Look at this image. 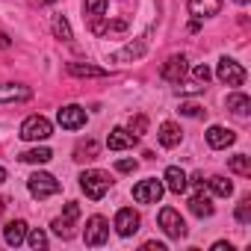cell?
Masks as SVG:
<instances>
[{
	"label": "cell",
	"mask_w": 251,
	"mask_h": 251,
	"mask_svg": "<svg viewBox=\"0 0 251 251\" xmlns=\"http://www.w3.org/2000/svg\"><path fill=\"white\" fill-rule=\"evenodd\" d=\"M213 251H233V248H230V242H216Z\"/></svg>",
	"instance_id": "74e56055"
},
{
	"label": "cell",
	"mask_w": 251,
	"mask_h": 251,
	"mask_svg": "<svg viewBox=\"0 0 251 251\" xmlns=\"http://www.w3.org/2000/svg\"><path fill=\"white\" fill-rule=\"evenodd\" d=\"M207 183H210V189H213L216 195H222V198H227V195H233V183H230L227 177H222V175H216V177H210Z\"/></svg>",
	"instance_id": "cb8c5ba5"
},
{
	"label": "cell",
	"mask_w": 251,
	"mask_h": 251,
	"mask_svg": "<svg viewBox=\"0 0 251 251\" xmlns=\"http://www.w3.org/2000/svg\"><path fill=\"white\" fill-rule=\"evenodd\" d=\"M216 77H219L225 86H242V83H245V68H242L236 59L222 56V59H219V68H216Z\"/></svg>",
	"instance_id": "8992f818"
},
{
	"label": "cell",
	"mask_w": 251,
	"mask_h": 251,
	"mask_svg": "<svg viewBox=\"0 0 251 251\" xmlns=\"http://www.w3.org/2000/svg\"><path fill=\"white\" fill-rule=\"evenodd\" d=\"M160 145H163V148L180 145V127H177L175 121H163V124H160Z\"/></svg>",
	"instance_id": "ac0fdd59"
},
{
	"label": "cell",
	"mask_w": 251,
	"mask_h": 251,
	"mask_svg": "<svg viewBox=\"0 0 251 251\" xmlns=\"http://www.w3.org/2000/svg\"><path fill=\"white\" fill-rule=\"evenodd\" d=\"M186 180H189L192 186H198V189L204 186V175H201V172H195V175H192V177H186Z\"/></svg>",
	"instance_id": "d590c367"
},
{
	"label": "cell",
	"mask_w": 251,
	"mask_h": 251,
	"mask_svg": "<svg viewBox=\"0 0 251 251\" xmlns=\"http://www.w3.org/2000/svg\"><path fill=\"white\" fill-rule=\"evenodd\" d=\"M163 192H166L163 180L148 177V180H139V183L133 186V201H139V204H157V201L163 198Z\"/></svg>",
	"instance_id": "277c9868"
},
{
	"label": "cell",
	"mask_w": 251,
	"mask_h": 251,
	"mask_svg": "<svg viewBox=\"0 0 251 251\" xmlns=\"http://www.w3.org/2000/svg\"><path fill=\"white\" fill-rule=\"evenodd\" d=\"M189 210H192L198 219H210V216H213V201H210V195H204V192L192 195V198H189Z\"/></svg>",
	"instance_id": "d6986e66"
},
{
	"label": "cell",
	"mask_w": 251,
	"mask_h": 251,
	"mask_svg": "<svg viewBox=\"0 0 251 251\" xmlns=\"http://www.w3.org/2000/svg\"><path fill=\"white\" fill-rule=\"evenodd\" d=\"M157 222H160V227L166 230V236H172V239H183V236H186V222L180 219V213H177L175 207H163Z\"/></svg>",
	"instance_id": "5b68a950"
},
{
	"label": "cell",
	"mask_w": 251,
	"mask_h": 251,
	"mask_svg": "<svg viewBox=\"0 0 251 251\" xmlns=\"http://www.w3.org/2000/svg\"><path fill=\"white\" fill-rule=\"evenodd\" d=\"M77 219H80V204H77V201H68V204H65V213H62L59 219H53L50 227H53V233H59L62 239H71V236H74V222H77Z\"/></svg>",
	"instance_id": "52a82bcc"
},
{
	"label": "cell",
	"mask_w": 251,
	"mask_h": 251,
	"mask_svg": "<svg viewBox=\"0 0 251 251\" xmlns=\"http://www.w3.org/2000/svg\"><path fill=\"white\" fill-rule=\"evenodd\" d=\"M227 109H230L233 115L245 118V115L251 112V98H248V95H239V92H233V95H227Z\"/></svg>",
	"instance_id": "44dd1931"
},
{
	"label": "cell",
	"mask_w": 251,
	"mask_h": 251,
	"mask_svg": "<svg viewBox=\"0 0 251 251\" xmlns=\"http://www.w3.org/2000/svg\"><path fill=\"white\" fill-rule=\"evenodd\" d=\"M160 74H163V80H169V83H175V86H177V83L183 80V74H186V56H183V53L169 56V59L163 62Z\"/></svg>",
	"instance_id": "30bf717a"
},
{
	"label": "cell",
	"mask_w": 251,
	"mask_h": 251,
	"mask_svg": "<svg viewBox=\"0 0 251 251\" xmlns=\"http://www.w3.org/2000/svg\"><path fill=\"white\" fill-rule=\"evenodd\" d=\"M24 236H27V222H24V219H12V222H6V227H3V239H6L9 248H18V245L24 242Z\"/></svg>",
	"instance_id": "2e32d148"
},
{
	"label": "cell",
	"mask_w": 251,
	"mask_h": 251,
	"mask_svg": "<svg viewBox=\"0 0 251 251\" xmlns=\"http://www.w3.org/2000/svg\"><path fill=\"white\" fill-rule=\"evenodd\" d=\"M136 139H139V136H133L127 127H115V130L109 133V139H106V148H109V151H124V148H133Z\"/></svg>",
	"instance_id": "9a60e30c"
},
{
	"label": "cell",
	"mask_w": 251,
	"mask_h": 251,
	"mask_svg": "<svg viewBox=\"0 0 251 251\" xmlns=\"http://www.w3.org/2000/svg\"><path fill=\"white\" fill-rule=\"evenodd\" d=\"M53 133V124L45 118V115H30L24 124H21V139L27 142H42Z\"/></svg>",
	"instance_id": "3957f363"
},
{
	"label": "cell",
	"mask_w": 251,
	"mask_h": 251,
	"mask_svg": "<svg viewBox=\"0 0 251 251\" xmlns=\"http://www.w3.org/2000/svg\"><path fill=\"white\" fill-rule=\"evenodd\" d=\"M180 112H183L186 118H201V115H204V109H201L198 103H180Z\"/></svg>",
	"instance_id": "d6a6232c"
},
{
	"label": "cell",
	"mask_w": 251,
	"mask_h": 251,
	"mask_svg": "<svg viewBox=\"0 0 251 251\" xmlns=\"http://www.w3.org/2000/svg\"><path fill=\"white\" fill-rule=\"evenodd\" d=\"M50 148H33V151H24L21 154V163H36V166H45V163H50Z\"/></svg>",
	"instance_id": "603a6c76"
},
{
	"label": "cell",
	"mask_w": 251,
	"mask_h": 251,
	"mask_svg": "<svg viewBox=\"0 0 251 251\" xmlns=\"http://www.w3.org/2000/svg\"><path fill=\"white\" fill-rule=\"evenodd\" d=\"M109 175L106 172H100V169H89V172H83L80 175V189L86 192V198H92V201H100L103 195H106V189H109Z\"/></svg>",
	"instance_id": "6da1fadb"
},
{
	"label": "cell",
	"mask_w": 251,
	"mask_h": 251,
	"mask_svg": "<svg viewBox=\"0 0 251 251\" xmlns=\"http://www.w3.org/2000/svg\"><path fill=\"white\" fill-rule=\"evenodd\" d=\"M83 12L89 18H103L106 15V0H86L83 3Z\"/></svg>",
	"instance_id": "4316f807"
},
{
	"label": "cell",
	"mask_w": 251,
	"mask_h": 251,
	"mask_svg": "<svg viewBox=\"0 0 251 251\" xmlns=\"http://www.w3.org/2000/svg\"><path fill=\"white\" fill-rule=\"evenodd\" d=\"M192 74H195V80H198V83H207V80H210V68H207V65H195V68H192Z\"/></svg>",
	"instance_id": "836d02e7"
},
{
	"label": "cell",
	"mask_w": 251,
	"mask_h": 251,
	"mask_svg": "<svg viewBox=\"0 0 251 251\" xmlns=\"http://www.w3.org/2000/svg\"><path fill=\"white\" fill-rule=\"evenodd\" d=\"M145 130H148V118H145V115L130 118V133H133V136H142Z\"/></svg>",
	"instance_id": "4dcf8cb0"
},
{
	"label": "cell",
	"mask_w": 251,
	"mask_h": 251,
	"mask_svg": "<svg viewBox=\"0 0 251 251\" xmlns=\"http://www.w3.org/2000/svg\"><path fill=\"white\" fill-rule=\"evenodd\" d=\"M3 207H6V201H3V198H0V216H3Z\"/></svg>",
	"instance_id": "60d3db41"
},
{
	"label": "cell",
	"mask_w": 251,
	"mask_h": 251,
	"mask_svg": "<svg viewBox=\"0 0 251 251\" xmlns=\"http://www.w3.org/2000/svg\"><path fill=\"white\" fill-rule=\"evenodd\" d=\"M236 222H239V225H248V222H251V198H242V201L236 204Z\"/></svg>",
	"instance_id": "f546056e"
},
{
	"label": "cell",
	"mask_w": 251,
	"mask_h": 251,
	"mask_svg": "<svg viewBox=\"0 0 251 251\" xmlns=\"http://www.w3.org/2000/svg\"><path fill=\"white\" fill-rule=\"evenodd\" d=\"M115 230H118V236H133L139 230V213L130 210V207L118 210L115 213Z\"/></svg>",
	"instance_id": "8fae6325"
},
{
	"label": "cell",
	"mask_w": 251,
	"mask_h": 251,
	"mask_svg": "<svg viewBox=\"0 0 251 251\" xmlns=\"http://www.w3.org/2000/svg\"><path fill=\"white\" fill-rule=\"evenodd\" d=\"M68 74L71 77H106V68H98L89 62H68Z\"/></svg>",
	"instance_id": "ffe728a7"
},
{
	"label": "cell",
	"mask_w": 251,
	"mask_h": 251,
	"mask_svg": "<svg viewBox=\"0 0 251 251\" xmlns=\"http://www.w3.org/2000/svg\"><path fill=\"white\" fill-rule=\"evenodd\" d=\"M145 39H139L136 45H127V48H121L118 53H112V62H127V59H139L142 53H145Z\"/></svg>",
	"instance_id": "7402d4cb"
},
{
	"label": "cell",
	"mask_w": 251,
	"mask_h": 251,
	"mask_svg": "<svg viewBox=\"0 0 251 251\" xmlns=\"http://www.w3.org/2000/svg\"><path fill=\"white\" fill-rule=\"evenodd\" d=\"M33 89L21 86V83H0V103H18V100H30Z\"/></svg>",
	"instance_id": "7c38bea8"
},
{
	"label": "cell",
	"mask_w": 251,
	"mask_h": 251,
	"mask_svg": "<svg viewBox=\"0 0 251 251\" xmlns=\"http://www.w3.org/2000/svg\"><path fill=\"white\" fill-rule=\"evenodd\" d=\"M27 189H30V195L33 198H39V201H45V198H50V195H56L62 186H59V180L53 177V175H48V172H36L30 180H27Z\"/></svg>",
	"instance_id": "7a4b0ae2"
},
{
	"label": "cell",
	"mask_w": 251,
	"mask_h": 251,
	"mask_svg": "<svg viewBox=\"0 0 251 251\" xmlns=\"http://www.w3.org/2000/svg\"><path fill=\"white\" fill-rule=\"evenodd\" d=\"M9 45H12L9 36H6V33H0V48H9Z\"/></svg>",
	"instance_id": "f35d334b"
},
{
	"label": "cell",
	"mask_w": 251,
	"mask_h": 251,
	"mask_svg": "<svg viewBox=\"0 0 251 251\" xmlns=\"http://www.w3.org/2000/svg\"><path fill=\"white\" fill-rule=\"evenodd\" d=\"M39 3H53V0H39Z\"/></svg>",
	"instance_id": "b9f144b4"
},
{
	"label": "cell",
	"mask_w": 251,
	"mask_h": 251,
	"mask_svg": "<svg viewBox=\"0 0 251 251\" xmlns=\"http://www.w3.org/2000/svg\"><path fill=\"white\" fill-rule=\"evenodd\" d=\"M74 154H77V160H95V157H98V145L89 139V142L77 145V151H74Z\"/></svg>",
	"instance_id": "f1b7e54d"
},
{
	"label": "cell",
	"mask_w": 251,
	"mask_h": 251,
	"mask_svg": "<svg viewBox=\"0 0 251 251\" xmlns=\"http://www.w3.org/2000/svg\"><path fill=\"white\" fill-rule=\"evenodd\" d=\"M163 180H166L163 186H166L169 192H175V195H183V192H186V186H189V180H186V172H183V169H177V166H169Z\"/></svg>",
	"instance_id": "5bb4252c"
},
{
	"label": "cell",
	"mask_w": 251,
	"mask_h": 251,
	"mask_svg": "<svg viewBox=\"0 0 251 251\" xmlns=\"http://www.w3.org/2000/svg\"><path fill=\"white\" fill-rule=\"evenodd\" d=\"M24 239H27L30 248H36V251H39V248H48V236H45L42 227H33V230L27 227V236H24Z\"/></svg>",
	"instance_id": "83f0119b"
},
{
	"label": "cell",
	"mask_w": 251,
	"mask_h": 251,
	"mask_svg": "<svg viewBox=\"0 0 251 251\" xmlns=\"http://www.w3.org/2000/svg\"><path fill=\"white\" fill-rule=\"evenodd\" d=\"M115 169H118V172H124V175H127V172H136V160H130V157H127V160H118V163H115Z\"/></svg>",
	"instance_id": "e575fe53"
},
{
	"label": "cell",
	"mask_w": 251,
	"mask_h": 251,
	"mask_svg": "<svg viewBox=\"0 0 251 251\" xmlns=\"http://www.w3.org/2000/svg\"><path fill=\"white\" fill-rule=\"evenodd\" d=\"M227 166H230V172H236V175H251V157H248V154H236V157H230Z\"/></svg>",
	"instance_id": "d4e9b609"
},
{
	"label": "cell",
	"mask_w": 251,
	"mask_h": 251,
	"mask_svg": "<svg viewBox=\"0 0 251 251\" xmlns=\"http://www.w3.org/2000/svg\"><path fill=\"white\" fill-rule=\"evenodd\" d=\"M236 142V133L233 130H227V127H222V124H213V127L207 130V145L210 148H227V145H233Z\"/></svg>",
	"instance_id": "4fadbf2b"
},
{
	"label": "cell",
	"mask_w": 251,
	"mask_h": 251,
	"mask_svg": "<svg viewBox=\"0 0 251 251\" xmlns=\"http://www.w3.org/2000/svg\"><path fill=\"white\" fill-rule=\"evenodd\" d=\"M56 121L65 130H80V127H86V109L77 106V103H68V106H62L56 112Z\"/></svg>",
	"instance_id": "ba28073f"
},
{
	"label": "cell",
	"mask_w": 251,
	"mask_h": 251,
	"mask_svg": "<svg viewBox=\"0 0 251 251\" xmlns=\"http://www.w3.org/2000/svg\"><path fill=\"white\" fill-rule=\"evenodd\" d=\"M145 251H166L163 242H145Z\"/></svg>",
	"instance_id": "8d00e7d4"
},
{
	"label": "cell",
	"mask_w": 251,
	"mask_h": 251,
	"mask_svg": "<svg viewBox=\"0 0 251 251\" xmlns=\"http://www.w3.org/2000/svg\"><path fill=\"white\" fill-rule=\"evenodd\" d=\"M222 3L225 0H189V12L195 18H213L222 12Z\"/></svg>",
	"instance_id": "e0dca14e"
},
{
	"label": "cell",
	"mask_w": 251,
	"mask_h": 251,
	"mask_svg": "<svg viewBox=\"0 0 251 251\" xmlns=\"http://www.w3.org/2000/svg\"><path fill=\"white\" fill-rule=\"evenodd\" d=\"M177 92L180 95H201L204 92V83H183V86L177 83Z\"/></svg>",
	"instance_id": "1f68e13d"
},
{
	"label": "cell",
	"mask_w": 251,
	"mask_h": 251,
	"mask_svg": "<svg viewBox=\"0 0 251 251\" xmlns=\"http://www.w3.org/2000/svg\"><path fill=\"white\" fill-rule=\"evenodd\" d=\"M53 36L62 39V42H71V39H74V36H71V24H68L62 15H53Z\"/></svg>",
	"instance_id": "484cf974"
},
{
	"label": "cell",
	"mask_w": 251,
	"mask_h": 251,
	"mask_svg": "<svg viewBox=\"0 0 251 251\" xmlns=\"http://www.w3.org/2000/svg\"><path fill=\"white\" fill-rule=\"evenodd\" d=\"M106 236H109V225H106V219H103V216H92V219L86 222V233H83L86 245H103Z\"/></svg>",
	"instance_id": "9c48e42d"
},
{
	"label": "cell",
	"mask_w": 251,
	"mask_h": 251,
	"mask_svg": "<svg viewBox=\"0 0 251 251\" xmlns=\"http://www.w3.org/2000/svg\"><path fill=\"white\" fill-rule=\"evenodd\" d=\"M6 180V169H0V183H3Z\"/></svg>",
	"instance_id": "ab89813d"
}]
</instances>
